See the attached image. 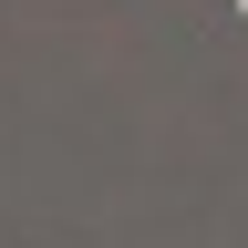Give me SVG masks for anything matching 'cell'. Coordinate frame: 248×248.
Segmentation results:
<instances>
[{"label":"cell","instance_id":"cell-1","mask_svg":"<svg viewBox=\"0 0 248 248\" xmlns=\"http://www.w3.org/2000/svg\"><path fill=\"white\" fill-rule=\"evenodd\" d=\"M238 11H248V0H238Z\"/></svg>","mask_w":248,"mask_h":248}]
</instances>
